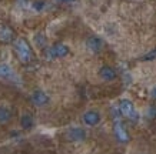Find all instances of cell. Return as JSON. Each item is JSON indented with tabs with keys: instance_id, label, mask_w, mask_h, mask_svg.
<instances>
[{
	"instance_id": "6da1fadb",
	"label": "cell",
	"mask_w": 156,
	"mask_h": 154,
	"mask_svg": "<svg viewBox=\"0 0 156 154\" xmlns=\"http://www.w3.org/2000/svg\"><path fill=\"white\" fill-rule=\"evenodd\" d=\"M80 120L85 127L93 128V127H98L102 123V113L98 108H87V110L82 113Z\"/></svg>"
},
{
	"instance_id": "7a4b0ae2",
	"label": "cell",
	"mask_w": 156,
	"mask_h": 154,
	"mask_svg": "<svg viewBox=\"0 0 156 154\" xmlns=\"http://www.w3.org/2000/svg\"><path fill=\"white\" fill-rule=\"evenodd\" d=\"M65 137L70 143H83L87 140V130L85 126H72L66 130Z\"/></svg>"
},
{
	"instance_id": "3957f363",
	"label": "cell",
	"mask_w": 156,
	"mask_h": 154,
	"mask_svg": "<svg viewBox=\"0 0 156 154\" xmlns=\"http://www.w3.org/2000/svg\"><path fill=\"white\" fill-rule=\"evenodd\" d=\"M85 47L90 54H99L105 49V42L102 37L96 36V34H92V36H89V37L86 39Z\"/></svg>"
},
{
	"instance_id": "277c9868",
	"label": "cell",
	"mask_w": 156,
	"mask_h": 154,
	"mask_svg": "<svg viewBox=\"0 0 156 154\" xmlns=\"http://www.w3.org/2000/svg\"><path fill=\"white\" fill-rule=\"evenodd\" d=\"M14 50L17 53V56L22 61H29L32 59V50L29 47L27 42L24 39H17L14 42Z\"/></svg>"
},
{
	"instance_id": "5b68a950",
	"label": "cell",
	"mask_w": 156,
	"mask_h": 154,
	"mask_svg": "<svg viewBox=\"0 0 156 154\" xmlns=\"http://www.w3.org/2000/svg\"><path fill=\"white\" fill-rule=\"evenodd\" d=\"M98 77L105 83H112L118 79V71L110 64H102L98 70Z\"/></svg>"
},
{
	"instance_id": "8992f818",
	"label": "cell",
	"mask_w": 156,
	"mask_h": 154,
	"mask_svg": "<svg viewBox=\"0 0 156 154\" xmlns=\"http://www.w3.org/2000/svg\"><path fill=\"white\" fill-rule=\"evenodd\" d=\"M119 110L125 117H128L130 120H136L137 118V111L136 107L129 98H122L120 103H119Z\"/></svg>"
},
{
	"instance_id": "52a82bcc",
	"label": "cell",
	"mask_w": 156,
	"mask_h": 154,
	"mask_svg": "<svg viewBox=\"0 0 156 154\" xmlns=\"http://www.w3.org/2000/svg\"><path fill=\"white\" fill-rule=\"evenodd\" d=\"M30 100H32V103H33L36 107H46L49 103H50V96L46 91H43L42 89H37L32 93Z\"/></svg>"
},
{
	"instance_id": "ba28073f",
	"label": "cell",
	"mask_w": 156,
	"mask_h": 154,
	"mask_svg": "<svg viewBox=\"0 0 156 154\" xmlns=\"http://www.w3.org/2000/svg\"><path fill=\"white\" fill-rule=\"evenodd\" d=\"M69 54V47L65 43H56L49 49V56L53 59H63Z\"/></svg>"
},
{
	"instance_id": "9c48e42d",
	"label": "cell",
	"mask_w": 156,
	"mask_h": 154,
	"mask_svg": "<svg viewBox=\"0 0 156 154\" xmlns=\"http://www.w3.org/2000/svg\"><path fill=\"white\" fill-rule=\"evenodd\" d=\"M113 131H115V137H116V140L119 143H128L129 141V134L125 126H123L122 123L119 121H115V126H113Z\"/></svg>"
},
{
	"instance_id": "30bf717a",
	"label": "cell",
	"mask_w": 156,
	"mask_h": 154,
	"mask_svg": "<svg viewBox=\"0 0 156 154\" xmlns=\"http://www.w3.org/2000/svg\"><path fill=\"white\" fill-rule=\"evenodd\" d=\"M20 127L23 130H32L34 127V118L29 111L22 113V116H20Z\"/></svg>"
},
{
	"instance_id": "8fae6325",
	"label": "cell",
	"mask_w": 156,
	"mask_h": 154,
	"mask_svg": "<svg viewBox=\"0 0 156 154\" xmlns=\"http://www.w3.org/2000/svg\"><path fill=\"white\" fill-rule=\"evenodd\" d=\"M12 110L9 107H6V106H0V124L2 126H5V124H9L10 120H12Z\"/></svg>"
},
{
	"instance_id": "7c38bea8",
	"label": "cell",
	"mask_w": 156,
	"mask_h": 154,
	"mask_svg": "<svg viewBox=\"0 0 156 154\" xmlns=\"http://www.w3.org/2000/svg\"><path fill=\"white\" fill-rule=\"evenodd\" d=\"M14 76V71L9 64H0V79H12Z\"/></svg>"
},
{
	"instance_id": "4fadbf2b",
	"label": "cell",
	"mask_w": 156,
	"mask_h": 154,
	"mask_svg": "<svg viewBox=\"0 0 156 154\" xmlns=\"http://www.w3.org/2000/svg\"><path fill=\"white\" fill-rule=\"evenodd\" d=\"M0 39L3 42H10L12 40V32L7 27H2L0 29Z\"/></svg>"
},
{
	"instance_id": "5bb4252c",
	"label": "cell",
	"mask_w": 156,
	"mask_h": 154,
	"mask_svg": "<svg viewBox=\"0 0 156 154\" xmlns=\"http://www.w3.org/2000/svg\"><path fill=\"white\" fill-rule=\"evenodd\" d=\"M147 117L151 120H155L156 118V104H153V106H151V107L147 108Z\"/></svg>"
},
{
	"instance_id": "9a60e30c",
	"label": "cell",
	"mask_w": 156,
	"mask_h": 154,
	"mask_svg": "<svg viewBox=\"0 0 156 154\" xmlns=\"http://www.w3.org/2000/svg\"><path fill=\"white\" fill-rule=\"evenodd\" d=\"M149 97H151V100L156 101V86L151 87V90H149Z\"/></svg>"
},
{
	"instance_id": "2e32d148",
	"label": "cell",
	"mask_w": 156,
	"mask_h": 154,
	"mask_svg": "<svg viewBox=\"0 0 156 154\" xmlns=\"http://www.w3.org/2000/svg\"><path fill=\"white\" fill-rule=\"evenodd\" d=\"M43 6H44V2L39 0V2H34V3H33V9L34 10H42Z\"/></svg>"
},
{
	"instance_id": "e0dca14e",
	"label": "cell",
	"mask_w": 156,
	"mask_h": 154,
	"mask_svg": "<svg viewBox=\"0 0 156 154\" xmlns=\"http://www.w3.org/2000/svg\"><path fill=\"white\" fill-rule=\"evenodd\" d=\"M55 3H72V2H75V0H53Z\"/></svg>"
},
{
	"instance_id": "ac0fdd59",
	"label": "cell",
	"mask_w": 156,
	"mask_h": 154,
	"mask_svg": "<svg viewBox=\"0 0 156 154\" xmlns=\"http://www.w3.org/2000/svg\"><path fill=\"white\" fill-rule=\"evenodd\" d=\"M139 154H149V153H139Z\"/></svg>"
}]
</instances>
